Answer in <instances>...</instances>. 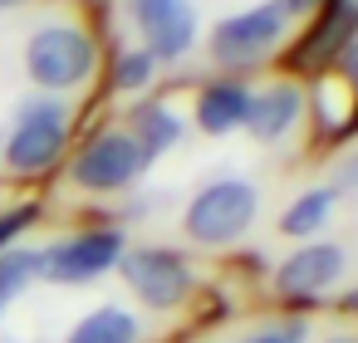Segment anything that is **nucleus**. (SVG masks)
<instances>
[{"instance_id":"18","label":"nucleus","mask_w":358,"mask_h":343,"mask_svg":"<svg viewBox=\"0 0 358 343\" xmlns=\"http://www.w3.org/2000/svg\"><path fill=\"white\" fill-rule=\"evenodd\" d=\"M329 187H334L338 196H358V143L343 147V152L329 162Z\"/></svg>"},{"instance_id":"16","label":"nucleus","mask_w":358,"mask_h":343,"mask_svg":"<svg viewBox=\"0 0 358 343\" xmlns=\"http://www.w3.org/2000/svg\"><path fill=\"white\" fill-rule=\"evenodd\" d=\"M314 338V323L304 309L294 314H270V319H255V323H241L231 333V343H309Z\"/></svg>"},{"instance_id":"10","label":"nucleus","mask_w":358,"mask_h":343,"mask_svg":"<svg viewBox=\"0 0 358 343\" xmlns=\"http://www.w3.org/2000/svg\"><path fill=\"white\" fill-rule=\"evenodd\" d=\"M309 113V94L299 79H270V84H250V103H245V123L241 133L260 147H285L299 138V123Z\"/></svg>"},{"instance_id":"12","label":"nucleus","mask_w":358,"mask_h":343,"mask_svg":"<svg viewBox=\"0 0 358 343\" xmlns=\"http://www.w3.org/2000/svg\"><path fill=\"white\" fill-rule=\"evenodd\" d=\"M338 206H343V196H338L329 182H309L304 191H294V196L285 201L275 231H280L285 240H294V245H299V240H319V235H329Z\"/></svg>"},{"instance_id":"8","label":"nucleus","mask_w":358,"mask_h":343,"mask_svg":"<svg viewBox=\"0 0 358 343\" xmlns=\"http://www.w3.org/2000/svg\"><path fill=\"white\" fill-rule=\"evenodd\" d=\"M123 250H128V235L113 231V226L69 231V235L40 245V279H45V284H64V289L94 284V279H103L108 270H118Z\"/></svg>"},{"instance_id":"7","label":"nucleus","mask_w":358,"mask_h":343,"mask_svg":"<svg viewBox=\"0 0 358 343\" xmlns=\"http://www.w3.org/2000/svg\"><path fill=\"white\" fill-rule=\"evenodd\" d=\"M353 275V250L338 235H319V240H299L270 275V294L280 304H319L329 294H338Z\"/></svg>"},{"instance_id":"23","label":"nucleus","mask_w":358,"mask_h":343,"mask_svg":"<svg viewBox=\"0 0 358 343\" xmlns=\"http://www.w3.org/2000/svg\"><path fill=\"white\" fill-rule=\"evenodd\" d=\"M15 6H25V0H0V10H15Z\"/></svg>"},{"instance_id":"25","label":"nucleus","mask_w":358,"mask_h":343,"mask_svg":"<svg viewBox=\"0 0 358 343\" xmlns=\"http://www.w3.org/2000/svg\"><path fill=\"white\" fill-rule=\"evenodd\" d=\"M348 6H358V0H348Z\"/></svg>"},{"instance_id":"26","label":"nucleus","mask_w":358,"mask_h":343,"mask_svg":"<svg viewBox=\"0 0 358 343\" xmlns=\"http://www.w3.org/2000/svg\"><path fill=\"white\" fill-rule=\"evenodd\" d=\"M226 343H231V338H226Z\"/></svg>"},{"instance_id":"11","label":"nucleus","mask_w":358,"mask_h":343,"mask_svg":"<svg viewBox=\"0 0 358 343\" xmlns=\"http://www.w3.org/2000/svg\"><path fill=\"white\" fill-rule=\"evenodd\" d=\"M245 103H250V84L245 79H236V74L206 79L196 89V98H192V123L206 138H231L245 123Z\"/></svg>"},{"instance_id":"3","label":"nucleus","mask_w":358,"mask_h":343,"mask_svg":"<svg viewBox=\"0 0 358 343\" xmlns=\"http://www.w3.org/2000/svg\"><path fill=\"white\" fill-rule=\"evenodd\" d=\"M152 167V152L133 138L128 123H103L94 128L64 162V187L79 196H123L133 191Z\"/></svg>"},{"instance_id":"5","label":"nucleus","mask_w":358,"mask_h":343,"mask_svg":"<svg viewBox=\"0 0 358 343\" xmlns=\"http://www.w3.org/2000/svg\"><path fill=\"white\" fill-rule=\"evenodd\" d=\"M294 30V10H289V0H260V6H245L226 20H216L211 40H206V54L221 74H250L260 69L265 59H275L285 50Z\"/></svg>"},{"instance_id":"9","label":"nucleus","mask_w":358,"mask_h":343,"mask_svg":"<svg viewBox=\"0 0 358 343\" xmlns=\"http://www.w3.org/2000/svg\"><path fill=\"white\" fill-rule=\"evenodd\" d=\"M123 10L157 64H182L201 45V15L192 0H123Z\"/></svg>"},{"instance_id":"13","label":"nucleus","mask_w":358,"mask_h":343,"mask_svg":"<svg viewBox=\"0 0 358 343\" xmlns=\"http://www.w3.org/2000/svg\"><path fill=\"white\" fill-rule=\"evenodd\" d=\"M59 343H148V319L128 304H99L79 314Z\"/></svg>"},{"instance_id":"20","label":"nucleus","mask_w":358,"mask_h":343,"mask_svg":"<svg viewBox=\"0 0 358 343\" xmlns=\"http://www.w3.org/2000/svg\"><path fill=\"white\" fill-rule=\"evenodd\" d=\"M30 221H35V211H30V206H20V211H6V216H0V250H10Z\"/></svg>"},{"instance_id":"6","label":"nucleus","mask_w":358,"mask_h":343,"mask_svg":"<svg viewBox=\"0 0 358 343\" xmlns=\"http://www.w3.org/2000/svg\"><path fill=\"white\" fill-rule=\"evenodd\" d=\"M118 279L128 284L138 314H182L201 289L196 265L167 245H128L118 260Z\"/></svg>"},{"instance_id":"2","label":"nucleus","mask_w":358,"mask_h":343,"mask_svg":"<svg viewBox=\"0 0 358 343\" xmlns=\"http://www.w3.org/2000/svg\"><path fill=\"white\" fill-rule=\"evenodd\" d=\"M74 143V108L55 94H35L15 108L10 133L0 138V172H10L15 182L45 177L69 157Z\"/></svg>"},{"instance_id":"21","label":"nucleus","mask_w":358,"mask_h":343,"mask_svg":"<svg viewBox=\"0 0 358 343\" xmlns=\"http://www.w3.org/2000/svg\"><path fill=\"white\" fill-rule=\"evenodd\" d=\"M309 343H358V323H338V328H324L319 338H309Z\"/></svg>"},{"instance_id":"19","label":"nucleus","mask_w":358,"mask_h":343,"mask_svg":"<svg viewBox=\"0 0 358 343\" xmlns=\"http://www.w3.org/2000/svg\"><path fill=\"white\" fill-rule=\"evenodd\" d=\"M334 64H338V74H343V84L353 89V98H358V30L343 40V50L334 54Z\"/></svg>"},{"instance_id":"4","label":"nucleus","mask_w":358,"mask_h":343,"mask_svg":"<svg viewBox=\"0 0 358 343\" xmlns=\"http://www.w3.org/2000/svg\"><path fill=\"white\" fill-rule=\"evenodd\" d=\"M20 64L40 94L64 98V94H79L99 79V40L79 20H55V25L30 30Z\"/></svg>"},{"instance_id":"15","label":"nucleus","mask_w":358,"mask_h":343,"mask_svg":"<svg viewBox=\"0 0 358 343\" xmlns=\"http://www.w3.org/2000/svg\"><path fill=\"white\" fill-rule=\"evenodd\" d=\"M40 284V245H10L0 250V319L10 314V304Z\"/></svg>"},{"instance_id":"22","label":"nucleus","mask_w":358,"mask_h":343,"mask_svg":"<svg viewBox=\"0 0 358 343\" xmlns=\"http://www.w3.org/2000/svg\"><path fill=\"white\" fill-rule=\"evenodd\" d=\"M324 6H329V0H289L294 20H299V15H314V10H324Z\"/></svg>"},{"instance_id":"1","label":"nucleus","mask_w":358,"mask_h":343,"mask_svg":"<svg viewBox=\"0 0 358 343\" xmlns=\"http://www.w3.org/2000/svg\"><path fill=\"white\" fill-rule=\"evenodd\" d=\"M260 206H265L260 182H250V177H211L187 196V206L177 216V231H182V240L192 250H231L255 231Z\"/></svg>"},{"instance_id":"24","label":"nucleus","mask_w":358,"mask_h":343,"mask_svg":"<svg viewBox=\"0 0 358 343\" xmlns=\"http://www.w3.org/2000/svg\"><path fill=\"white\" fill-rule=\"evenodd\" d=\"M0 343H25V338H0Z\"/></svg>"},{"instance_id":"17","label":"nucleus","mask_w":358,"mask_h":343,"mask_svg":"<svg viewBox=\"0 0 358 343\" xmlns=\"http://www.w3.org/2000/svg\"><path fill=\"white\" fill-rule=\"evenodd\" d=\"M157 59L143 50V45H133V50H123L118 59H113V94H123V98H138V94H148L152 89V79H157Z\"/></svg>"},{"instance_id":"14","label":"nucleus","mask_w":358,"mask_h":343,"mask_svg":"<svg viewBox=\"0 0 358 343\" xmlns=\"http://www.w3.org/2000/svg\"><path fill=\"white\" fill-rule=\"evenodd\" d=\"M128 128H133V138L152 152V162H157L162 152H172V147L187 138V118H182L172 103H138V108L128 113Z\"/></svg>"}]
</instances>
